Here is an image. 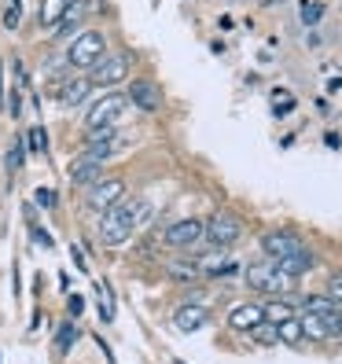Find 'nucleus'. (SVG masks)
Returning <instances> with one entry per match:
<instances>
[{
    "label": "nucleus",
    "mask_w": 342,
    "mask_h": 364,
    "mask_svg": "<svg viewBox=\"0 0 342 364\" xmlns=\"http://www.w3.org/2000/svg\"><path fill=\"white\" fill-rule=\"evenodd\" d=\"M103 55H107V33L96 30V26L78 30L70 37V45H67V63H70L74 70H81V74H89Z\"/></svg>",
    "instance_id": "obj_1"
},
{
    "label": "nucleus",
    "mask_w": 342,
    "mask_h": 364,
    "mask_svg": "<svg viewBox=\"0 0 342 364\" xmlns=\"http://www.w3.org/2000/svg\"><path fill=\"white\" fill-rule=\"evenodd\" d=\"M133 228H137L133 203H118V206H111V210H103V213H100V243H107V247L129 243Z\"/></svg>",
    "instance_id": "obj_2"
},
{
    "label": "nucleus",
    "mask_w": 342,
    "mask_h": 364,
    "mask_svg": "<svg viewBox=\"0 0 342 364\" xmlns=\"http://www.w3.org/2000/svg\"><path fill=\"white\" fill-rule=\"evenodd\" d=\"M125 107H129V100H125L122 89H107V96H96L92 107L85 111V133L100 129V125H114L125 114Z\"/></svg>",
    "instance_id": "obj_3"
},
{
    "label": "nucleus",
    "mask_w": 342,
    "mask_h": 364,
    "mask_svg": "<svg viewBox=\"0 0 342 364\" xmlns=\"http://www.w3.org/2000/svg\"><path fill=\"white\" fill-rule=\"evenodd\" d=\"M240 235H243V221H240L232 210H213V213H210V221H206V243H210L213 250L236 247Z\"/></svg>",
    "instance_id": "obj_4"
},
{
    "label": "nucleus",
    "mask_w": 342,
    "mask_h": 364,
    "mask_svg": "<svg viewBox=\"0 0 342 364\" xmlns=\"http://www.w3.org/2000/svg\"><path fill=\"white\" fill-rule=\"evenodd\" d=\"M129 67H133V55L118 52V55H103L85 77L92 81V89H118V85L129 77Z\"/></svg>",
    "instance_id": "obj_5"
},
{
    "label": "nucleus",
    "mask_w": 342,
    "mask_h": 364,
    "mask_svg": "<svg viewBox=\"0 0 342 364\" xmlns=\"http://www.w3.org/2000/svg\"><path fill=\"white\" fill-rule=\"evenodd\" d=\"M166 247H173V250H196L203 240H206V221L199 218H181L166 228Z\"/></svg>",
    "instance_id": "obj_6"
},
{
    "label": "nucleus",
    "mask_w": 342,
    "mask_h": 364,
    "mask_svg": "<svg viewBox=\"0 0 342 364\" xmlns=\"http://www.w3.org/2000/svg\"><path fill=\"white\" fill-rule=\"evenodd\" d=\"M125 100H129L137 111H144V114H155V111H162V89L151 81V77H133L129 81V89H125Z\"/></svg>",
    "instance_id": "obj_7"
},
{
    "label": "nucleus",
    "mask_w": 342,
    "mask_h": 364,
    "mask_svg": "<svg viewBox=\"0 0 342 364\" xmlns=\"http://www.w3.org/2000/svg\"><path fill=\"white\" fill-rule=\"evenodd\" d=\"M118 147V125H100V129L85 133V159L92 162H107Z\"/></svg>",
    "instance_id": "obj_8"
},
{
    "label": "nucleus",
    "mask_w": 342,
    "mask_h": 364,
    "mask_svg": "<svg viewBox=\"0 0 342 364\" xmlns=\"http://www.w3.org/2000/svg\"><path fill=\"white\" fill-rule=\"evenodd\" d=\"M287 284L291 280L276 265H250L247 269V287L258 294H280V291H287Z\"/></svg>",
    "instance_id": "obj_9"
},
{
    "label": "nucleus",
    "mask_w": 342,
    "mask_h": 364,
    "mask_svg": "<svg viewBox=\"0 0 342 364\" xmlns=\"http://www.w3.org/2000/svg\"><path fill=\"white\" fill-rule=\"evenodd\" d=\"M122 199H125V181H118V177H114V181L100 177V181L89 188V196H85V203H89L92 210H100V213L111 210V206H118Z\"/></svg>",
    "instance_id": "obj_10"
},
{
    "label": "nucleus",
    "mask_w": 342,
    "mask_h": 364,
    "mask_svg": "<svg viewBox=\"0 0 342 364\" xmlns=\"http://www.w3.org/2000/svg\"><path fill=\"white\" fill-rule=\"evenodd\" d=\"M262 250L269 254V262H284V258H291V254L306 250V243L298 240L294 232L280 228V232H269V235H265V240H262Z\"/></svg>",
    "instance_id": "obj_11"
},
{
    "label": "nucleus",
    "mask_w": 342,
    "mask_h": 364,
    "mask_svg": "<svg viewBox=\"0 0 342 364\" xmlns=\"http://www.w3.org/2000/svg\"><path fill=\"white\" fill-rule=\"evenodd\" d=\"M206 320H210V309H206V306H199V302H184V306L173 313V328L184 331V335H191V331H199Z\"/></svg>",
    "instance_id": "obj_12"
},
{
    "label": "nucleus",
    "mask_w": 342,
    "mask_h": 364,
    "mask_svg": "<svg viewBox=\"0 0 342 364\" xmlns=\"http://www.w3.org/2000/svg\"><path fill=\"white\" fill-rule=\"evenodd\" d=\"M265 320V306H258V302H247V306H236L228 313V328L232 331H250V328H258Z\"/></svg>",
    "instance_id": "obj_13"
},
{
    "label": "nucleus",
    "mask_w": 342,
    "mask_h": 364,
    "mask_svg": "<svg viewBox=\"0 0 342 364\" xmlns=\"http://www.w3.org/2000/svg\"><path fill=\"white\" fill-rule=\"evenodd\" d=\"M100 177H103V162H92V159H85V155L78 162H70V184H78L81 191L92 188Z\"/></svg>",
    "instance_id": "obj_14"
},
{
    "label": "nucleus",
    "mask_w": 342,
    "mask_h": 364,
    "mask_svg": "<svg viewBox=\"0 0 342 364\" xmlns=\"http://www.w3.org/2000/svg\"><path fill=\"white\" fill-rule=\"evenodd\" d=\"M89 96H92V81L89 77H74V81H67L59 89V103L63 107H81Z\"/></svg>",
    "instance_id": "obj_15"
},
{
    "label": "nucleus",
    "mask_w": 342,
    "mask_h": 364,
    "mask_svg": "<svg viewBox=\"0 0 342 364\" xmlns=\"http://www.w3.org/2000/svg\"><path fill=\"white\" fill-rule=\"evenodd\" d=\"M276 269H280L287 280H302V276L313 269V254L309 250H298V254H291V258H284V262H272Z\"/></svg>",
    "instance_id": "obj_16"
},
{
    "label": "nucleus",
    "mask_w": 342,
    "mask_h": 364,
    "mask_svg": "<svg viewBox=\"0 0 342 364\" xmlns=\"http://www.w3.org/2000/svg\"><path fill=\"white\" fill-rule=\"evenodd\" d=\"M70 8V0H41V8H37V23L45 26V30H55V23L63 15H67Z\"/></svg>",
    "instance_id": "obj_17"
},
{
    "label": "nucleus",
    "mask_w": 342,
    "mask_h": 364,
    "mask_svg": "<svg viewBox=\"0 0 342 364\" xmlns=\"http://www.w3.org/2000/svg\"><path fill=\"white\" fill-rule=\"evenodd\" d=\"M298 324H302V335H306V338H313V342H324V338H331V331H328V320L320 316V313H309V309H306Z\"/></svg>",
    "instance_id": "obj_18"
},
{
    "label": "nucleus",
    "mask_w": 342,
    "mask_h": 364,
    "mask_svg": "<svg viewBox=\"0 0 342 364\" xmlns=\"http://www.w3.org/2000/svg\"><path fill=\"white\" fill-rule=\"evenodd\" d=\"M78 338H81V331H78L74 320L59 324V331H55V357H67V353L74 350V342H78Z\"/></svg>",
    "instance_id": "obj_19"
},
{
    "label": "nucleus",
    "mask_w": 342,
    "mask_h": 364,
    "mask_svg": "<svg viewBox=\"0 0 342 364\" xmlns=\"http://www.w3.org/2000/svg\"><path fill=\"white\" fill-rule=\"evenodd\" d=\"M276 338L287 342V346H298L306 335H302V324H298L294 316H287V320H280V324H276Z\"/></svg>",
    "instance_id": "obj_20"
},
{
    "label": "nucleus",
    "mask_w": 342,
    "mask_h": 364,
    "mask_svg": "<svg viewBox=\"0 0 342 364\" xmlns=\"http://www.w3.org/2000/svg\"><path fill=\"white\" fill-rule=\"evenodd\" d=\"M169 276L181 280V284L196 280V276H199V262H169Z\"/></svg>",
    "instance_id": "obj_21"
},
{
    "label": "nucleus",
    "mask_w": 342,
    "mask_h": 364,
    "mask_svg": "<svg viewBox=\"0 0 342 364\" xmlns=\"http://www.w3.org/2000/svg\"><path fill=\"white\" fill-rule=\"evenodd\" d=\"M247 335L258 342V346H276V342H280V338H276V324H265V320H262L258 328H250Z\"/></svg>",
    "instance_id": "obj_22"
},
{
    "label": "nucleus",
    "mask_w": 342,
    "mask_h": 364,
    "mask_svg": "<svg viewBox=\"0 0 342 364\" xmlns=\"http://www.w3.org/2000/svg\"><path fill=\"white\" fill-rule=\"evenodd\" d=\"M30 151H33V155H45V151H48V136H45V129H41V125H30Z\"/></svg>",
    "instance_id": "obj_23"
},
{
    "label": "nucleus",
    "mask_w": 342,
    "mask_h": 364,
    "mask_svg": "<svg viewBox=\"0 0 342 364\" xmlns=\"http://www.w3.org/2000/svg\"><path fill=\"white\" fill-rule=\"evenodd\" d=\"M33 203H37L41 210H55V203H59V196H55V191H52V188H37V191H33Z\"/></svg>",
    "instance_id": "obj_24"
},
{
    "label": "nucleus",
    "mask_w": 342,
    "mask_h": 364,
    "mask_svg": "<svg viewBox=\"0 0 342 364\" xmlns=\"http://www.w3.org/2000/svg\"><path fill=\"white\" fill-rule=\"evenodd\" d=\"M320 18H324V4H316V0H309V4H302V23H306V26L320 23Z\"/></svg>",
    "instance_id": "obj_25"
},
{
    "label": "nucleus",
    "mask_w": 342,
    "mask_h": 364,
    "mask_svg": "<svg viewBox=\"0 0 342 364\" xmlns=\"http://www.w3.org/2000/svg\"><path fill=\"white\" fill-rule=\"evenodd\" d=\"M23 151H26V147H23V140H15V144H11V151H8V169H11V173H15L18 166H23V159H26Z\"/></svg>",
    "instance_id": "obj_26"
},
{
    "label": "nucleus",
    "mask_w": 342,
    "mask_h": 364,
    "mask_svg": "<svg viewBox=\"0 0 342 364\" xmlns=\"http://www.w3.org/2000/svg\"><path fill=\"white\" fill-rule=\"evenodd\" d=\"M291 107H294V96L280 89V92H276V114H287V111H291Z\"/></svg>",
    "instance_id": "obj_27"
},
{
    "label": "nucleus",
    "mask_w": 342,
    "mask_h": 364,
    "mask_svg": "<svg viewBox=\"0 0 342 364\" xmlns=\"http://www.w3.org/2000/svg\"><path fill=\"white\" fill-rule=\"evenodd\" d=\"M328 294H331V298H335V302L342 306V272H335V276H331V280H328Z\"/></svg>",
    "instance_id": "obj_28"
},
{
    "label": "nucleus",
    "mask_w": 342,
    "mask_h": 364,
    "mask_svg": "<svg viewBox=\"0 0 342 364\" xmlns=\"http://www.w3.org/2000/svg\"><path fill=\"white\" fill-rule=\"evenodd\" d=\"M18 8H23V4H18V0H11V8H8V15H4V26H8V30H15V26H18V15H23Z\"/></svg>",
    "instance_id": "obj_29"
},
{
    "label": "nucleus",
    "mask_w": 342,
    "mask_h": 364,
    "mask_svg": "<svg viewBox=\"0 0 342 364\" xmlns=\"http://www.w3.org/2000/svg\"><path fill=\"white\" fill-rule=\"evenodd\" d=\"M33 240H37L41 247H52V235H48L45 228H33Z\"/></svg>",
    "instance_id": "obj_30"
},
{
    "label": "nucleus",
    "mask_w": 342,
    "mask_h": 364,
    "mask_svg": "<svg viewBox=\"0 0 342 364\" xmlns=\"http://www.w3.org/2000/svg\"><path fill=\"white\" fill-rule=\"evenodd\" d=\"M81 309H85V298H81V294H74V298H70V316H78Z\"/></svg>",
    "instance_id": "obj_31"
},
{
    "label": "nucleus",
    "mask_w": 342,
    "mask_h": 364,
    "mask_svg": "<svg viewBox=\"0 0 342 364\" xmlns=\"http://www.w3.org/2000/svg\"><path fill=\"white\" fill-rule=\"evenodd\" d=\"M70 254H74V265H78V269H81V272H85V254H81V250H78V247H70Z\"/></svg>",
    "instance_id": "obj_32"
},
{
    "label": "nucleus",
    "mask_w": 342,
    "mask_h": 364,
    "mask_svg": "<svg viewBox=\"0 0 342 364\" xmlns=\"http://www.w3.org/2000/svg\"><path fill=\"white\" fill-rule=\"evenodd\" d=\"M0 74H4V70H0ZM0 107H4V89H0Z\"/></svg>",
    "instance_id": "obj_33"
}]
</instances>
